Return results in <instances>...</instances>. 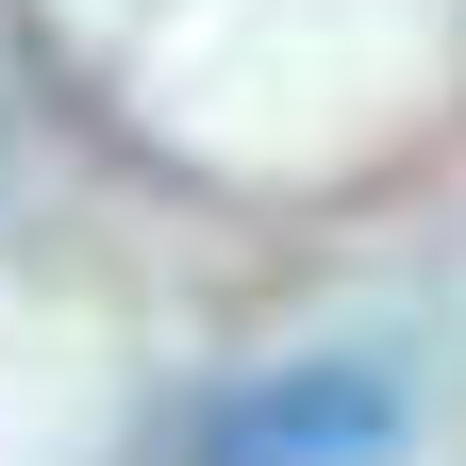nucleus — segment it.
<instances>
[{
	"label": "nucleus",
	"mask_w": 466,
	"mask_h": 466,
	"mask_svg": "<svg viewBox=\"0 0 466 466\" xmlns=\"http://www.w3.org/2000/svg\"><path fill=\"white\" fill-rule=\"evenodd\" d=\"M400 433H417L400 350H283L233 400H200L184 466H400Z\"/></svg>",
	"instance_id": "f257e3e1"
}]
</instances>
